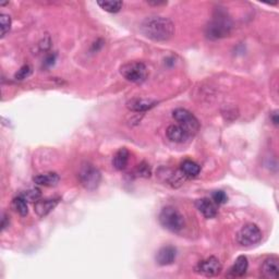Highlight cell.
Masks as SVG:
<instances>
[{"label": "cell", "mask_w": 279, "mask_h": 279, "mask_svg": "<svg viewBox=\"0 0 279 279\" xmlns=\"http://www.w3.org/2000/svg\"><path fill=\"white\" fill-rule=\"evenodd\" d=\"M20 195L22 198H24L27 202H37L41 197V193L39 189H29L24 192H22Z\"/></svg>", "instance_id": "7402d4cb"}, {"label": "cell", "mask_w": 279, "mask_h": 279, "mask_svg": "<svg viewBox=\"0 0 279 279\" xmlns=\"http://www.w3.org/2000/svg\"><path fill=\"white\" fill-rule=\"evenodd\" d=\"M129 157H130L129 151L126 147H121L120 150L115 154L114 159H112V165H114V167L117 170L126 169L129 163Z\"/></svg>", "instance_id": "e0dca14e"}, {"label": "cell", "mask_w": 279, "mask_h": 279, "mask_svg": "<svg viewBox=\"0 0 279 279\" xmlns=\"http://www.w3.org/2000/svg\"><path fill=\"white\" fill-rule=\"evenodd\" d=\"M177 257L176 248L171 246H165L160 248L156 254V263L160 266H167L175 262Z\"/></svg>", "instance_id": "30bf717a"}, {"label": "cell", "mask_w": 279, "mask_h": 279, "mask_svg": "<svg viewBox=\"0 0 279 279\" xmlns=\"http://www.w3.org/2000/svg\"><path fill=\"white\" fill-rule=\"evenodd\" d=\"M79 180L81 185L84 187L86 190H93L97 189L100 180H102V175H100L99 170L94 167L92 164H84L81 166L79 171Z\"/></svg>", "instance_id": "8992f818"}, {"label": "cell", "mask_w": 279, "mask_h": 279, "mask_svg": "<svg viewBox=\"0 0 279 279\" xmlns=\"http://www.w3.org/2000/svg\"><path fill=\"white\" fill-rule=\"evenodd\" d=\"M173 116L175 120L179 122V126L186 130L189 136H193L198 133L200 130V122L192 112L185 108H177L173 112Z\"/></svg>", "instance_id": "52a82bcc"}, {"label": "cell", "mask_w": 279, "mask_h": 279, "mask_svg": "<svg viewBox=\"0 0 279 279\" xmlns=\"http://www.w3.org/2000/svg\"><path fill=\"white\" fill-rule=\"evenodd\" d=\"M212 201L216 205H222V204L227 203L228 197L224 191H215V192H213V194H212Z\"/></svg>", "instance_id": "d4e9b609"}, {"label": "cell", "mask_w": 279, "mask_h": 279, "mask_svg": "<svg viewBox=\"0 0 279 279\" xmlns=\"http://www.w3.org/2000/svg\"><path fill=\"white\" fill-rule=\"evenodd\" d=\"M157 105V102L155 99H151V98H132L131 100H129L127 103V107L132 111H136V112H142V111H146L152 109L153 107H155Z\"/></svg>", "instance_id": "7c38bea8"}, {"label": "cell", "mask_w": 279, "mask_h": 279, "mask_svg": "<svg viewBox=\"0 0 279 279\" xmlns=\"http://www.w3.org/2000/svg\"><path fill=\"white\" fill-rule=\"evenodd\" d=\"M135 174H136V176H138V177H143V178L151 177L152 171H151L150 165H148V164L145 163V162L141 163V164L138 166V168H136Z\"/></svg>", "instance_id": "cb8c5ba5"}, {"label": "cell", "mask_w": 279, "mask_h": 279, "mask_svg": "<svg viewBox=\"0 0 279 279\" xmlns=\"http://www.w3.org/2000/svg\"><path fill=\"white\" fill-rule=\"evenodd\" d=\"M11 28V17L9 14L1 13L0 14V29H1V38H3L5 35L10 32Z\"/></svg>", "instance_id": "44dd1931"}, {"label": "cell", "mask_w": 279, "mask_h": 279, "mask_svg": "<svg viewBox=\"0 0 279 279\" xmlns=\"http://www.w3.org/2000/svg\"><path fill=\"white\" fill-rule=\"evenodd\" d=\"M53 61H55V56L50 55L49 57H47L45 64H46V66H51V64H53Z\"/></svg>", "instance_id": "83f0119b"}, {"label": "cell", "mask_w": 279, "mask_h": 279, "mask_svg": "<svg viewBox=\"0 0 279 279\" xmlns=\"http://www.w3.org/2000/svg\"><path fill=\"white\" fill-rule=\"evenodd\" d=\"M141 31L152 40L167 41L175 35V25L167 17L150 16L142 22Z\"/></svg>", "instance_id": "6da1fadb"}, {"label": "cell", "mask_w": 279, "mask_h": 279, "mask_svg": "<svg viewBox=\"0 0 279 279\" xmlns=\"http://www.w3.org/2000/svg\"><path fill=\"white\" fill-rule=\"evenodd\" d=\"M100 8L104 9L107 12L117 13L121 10L123 2L122 1H97Z\"/></svg>", "instance_id": "ffe728a7"}, {"label": "cell", "mask_w": 279, "mask_h": 279, "mask_svg": "<svg viewBox=\"0 0 279 279\" xmlns=\"http://www.w3.org/2000/svg\"><path fill=\"white\" fill-rule=\"evenodd\" d=\"M231 31V22L229 17L223 12H218L216 16L206 26V36L211 39L226 37Z\"/></svg>", "instance_id": "3957f363"}, {"label": "cell", "mask_w": 279, "mask_h": 279, "mask_svg": "<svg viewBox=\"0 0 279 279\" xmlns=\"http://www.w3.org/2000/svg\"><path fill=\"white\" fill-rule=\"evenodd\" d=\"M262 231L255 224H247L237 234V241L241 247L250 248L262 240Z\"/></svg>", "instance_id": "5b68a950"}, {"label": "cell", "mask_w": 279, "mask_h": 279, "mask_svg": "<svg viewBox=\"0 0 279 279\" xmlns=\"http://www.w3.org/2000/svg\"><path fill=\"white\" fill-rule=\"evenodd\" d=\"M261 276L267 279H277L279 276V259L270 257L261 265Z\"/></svg>", "instance_id": "9c48e42d"}, {"label": "cell", "mask_w": 279, "mask_h": 279, "mask_svg": "<svg viewBox=\"0 0 279 279\" xmlns=\"http://www.w3.org/2000/svg\"><path fill=\"white\" fill-rule=\"evenodd\" d=\"M147 3L151 5H162V4H167V1H147Z\"/></svg>", "instance_id": "f1b7e54d"}, {"label": "cell", "mask_w": 279, "mask_h": 279, "mask_svg": "<svg viewBox=\"0 0 279 279\" xmlns=\"http://www.w3.org/2000/svg\"><path fill=\"white\" fill-rule=\"evenodd\" d=\"M249 261L245 255H240L235 261V264L229 270V276L231 277H243L248 272Z\"/></svg>", "instance_id": "9a60e30c"}, {"label": "cell", "mask_w": 279, "mask_h": 279, "mask_svg": "<svg viewBox=\"0 0 279 279\" xmlns=\"http://www.w3.org/2000/svg\"><path fill=\"white\" fill-rule=\"evenodd\" d=\"M271 120L272 122L275 124V126L277 127L278 126V122H279V118H278V111L277 110H274L271 114Z\"/></svg>", "instance_id": "4316f807"}, {"label": "cell", "mask_w": 279, "mask_h": 279, "mask_svg": "<svg viewBox=\"0 0 279 279\" xmlns=\"http://www.w3.org/2000/svg\"><path fill=\"white\" fill-rule=\"evenodd\" d=\"M8 226H9V216L5 213H3L1 218V230H4Z\"/></svg>", "instance_id": "484cf974"}, {"label": "cell", "mask_w": 279, "mask_h": 279, "mask_svg": "<svg viewBox=\"0 0 279 279\" xmlns=\"http://www.w3.org/2000/svg\"><path fill=\"white\" fill-rule=\"evenodd\" d=\"M223 266L216 257H210L201 262L195 267L198 274L205 277H215L222 273Z\"/></svg>", "instance_id": "ba28073f"}, {"label": "cell", "mask_w": 279, "mask_h": 279, "mask_svg": "<svg viewBox=\"0 0 279 279\" xmlns=\"http://www.w3.org/2000/svg\"><path fill=\"white\" fill-rule=\"evenodd\" d=\"M34 182L38 186L44 187H56L59 181H60V177L56 173H45L36 175L33 178Z\"/></svg>", "instance_id": "2e32d148"}, {"label": "cell", "mask_w": 279, "mask_h": 279, "mask_svg": "<svg viewBox=\"0 0 279 279\" xmlns=\"http://www.w3.org/2000/svg\"><path fill=\"white\" fill-rule=\"evenodd\" d=\"M26 202L27 201L24 198H22L21 195L14 198L12 201V206H13L14 211L22 217L26 216L28 214V206H27Z\"/></svg>", "instance_id": "d6986e66"}, {"label": "cell", "mask_w": 279, "mask_h": 279, "mask_svg": "<svg viewBox=\"0 0 279 279\" xmlns=\"http://www.w3.org/2000/svg\"><path fill=\"white\" fill-rule=\"evenodd\" d=\"M120 74L132 83H142L147 79L148 71L145 63L141 61H130L120 67Z\"/></svg>", "instance_id": "277c9868"}, {"label": "cell", "mask_w": 279, "mask_h": 279, "mask_svg": "<svg viewBox=\"0 0 279 279\" xmlns=\"http://www.w3.org/2000/svg\"><path fill=\"white\" fill-rule=\"evenodd\" d=\"M195 207L205 218H214L217 215V205L211 199L203 198L197 200Z\"/></svg>", "instance_id": "8fae6325"}, {"label": "cell", "mask_w": 279, "mask_h": 279, "mask_svg": "<svg viewBox=\"0 0 279 279\" xmlns=\"http://www.w3.org/2000/svg\"><path fill=\"white\" fill-rule=\"evenodd\" d=\"M159 223L171 233H180L186 226L185 217L176 207L166 206L159 214Z\"/></svg>", "instance_id": "7a4b0ae2"}, {"label": "cell", "mask_w": 279, "mask_h": 279, "mask_svg": "<svg viewBox=\"0 0 279 279\" xmlns=\"http://www.w3.org/2000/svg\"><path fill=\"white\" fill-rule=\"evenodd\" d=\"M166 134H167V138L175 143H183L190 138L186 130L179 124H171L166 130Z\"/></svg>", "instance_id": "5bb4252c"}, {"label": "cell", "mask_w": 279, "mask_h": 279, "mask_svg": "<svg viewBox=\"0 0 279 279\" xmlns=\"http://www.w3.org/2000/svg\"><path fill=\"white\" fill-rule=\"evenodd\" d=\"M59 203V199H46V200H38L35 202L34 211L39 217H45L48 215L50 212L55 210V207Z\"/></svg>", "instance_id": "4fadbf2b"}, {"label": "cell", "mask_w": 279, "mask_h": 279, "mask_svg": "<svg viewBox=\"0 0 279 279\" xmlns=\"http://www.w3.org/2000/svg\"><path fill=\"white\" fill-rule=\"evenodd\" d=\"M180 169L182 174L185 175L187 178H195L200 175L201 167L192 160H185L180 166Z\"/></svg>", "instance_id": "ac0fdd59"}, {"label": "cell", "mask_w": 279, "mask_h": 279, "mask_svg": "<svg viewBox=\"0 0 279 279\" xmlns=\"http://www.w3.org/2000/svg\"><path fill=\"white\" fill-rule=\"evenodd\" d=\"M32 72H33L32 67L29 66V64H24V66L17 70V72L14 74V79L22 81V80L28 78V76L32 74Z\"/></svg>", "instance_id": "603a6c76"}]
</instances>
